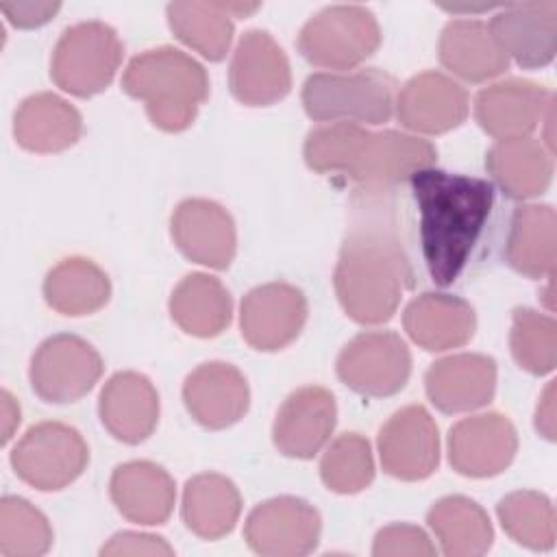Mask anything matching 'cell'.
<instances>
[{"label":"cell","instance_id":"19","mask_svg":"<svg viewBox=\"0 0 557 557\" xmlns=\"http://www.w3.org/2000/svg\"><path fill=\"white\" fill-rule=\"evenodd\" d=\"M335 398L329 389L307 385L281 405L274 420V444L287 457L309 459L331 437L335 426Z\"/></svg>","mask_w":557,"mask_h":557},{"label":"cell","instance_id":"18","mask_svg":"<svg viewBox=\"0 0 557 557\" xmlns=\"http://www.w3.org/2000/svg\"><path fill=\"white\" fill-rule=\"evenodd\" d=\"M172 237L196 263L224 270L235 257V224L224 207L205 198L183 200L172 213Z\"/></svg>","mask_w":557,"mask_h":557},{"label":"cell","instance_id":"37","mask_svg":"<svg viewBox=\"0 0 557 557\" xmlns=\"http://www.w3.org/2000/svg\"><path fill=\"white\" fill-rule=\"evenodd\" d=\"M370 131L350 122H331L307 135L305 161L315 172L344 174L357 163Z\"/></svg>","mask_w":557,"mask_h":557},{"label":"cell","instance_id":"2","mask_svg":"<svg viewBox=\"0 0 557 557\" xmlns=\"http://www.w3.org/2000/svg\"><path fill=\"white\" fill-rule=\"evenodd\" d=\"M409 181L420 209V244L429 274L437 285H450L466 268L490 218L492 185L431 168Z\"/></svg>","mask_w":557,"mask_h":557},{"label":"cell","instance_id":"15","mask_svg":"<svg viewBox=\"0 0 557 557\" xmlns=\"http://www.w3.org/2000/svg\"><path fill=\"white\" fill-rule=\"evenodd\" d=\"M490 30L507 59L522 67H542L557 50V2L507 4L492 17Z\"/></svg>","mask_w":557,"mask_h":557},{"label":"cell","instance_id":"7","mask_svg":"<svg viewBox=\"0 0 557 557\" xmlns=\"http://www.w3.org/2000/svg\"><path fill=\"white\" fill-rule=\"evenodd\" d=\"M89 450L81 433L61 422L30 426L11 453L15 474L44 492L61 490L85 470Z\"/></svg>","mask_w":557,"mask_h":557},{"label":"cell","instance_id":"25","mask_svg":"<svg viewBox=\"0 0 557 557\" xmlns=\"http://www.w3.org/2000/svg\"><path fill=\"white\" fill-rule=\"evenodd\" d=\"M403 324L424 350H448L474 335L476 320L472 307L457 296L422 294L407 305Z\"/></svg>","mask_w":557,"mask_h":557},{"label":"cell","instance_id":"32","mask_svg":"<svg viewBox=\"0 0 557 557\" xmlns=\"http://www.w3.org/2000/svg\"><path fill=\"white\" fill-rule=\"evenodd\" d=\"M170 313L185 333L213 337L231 320V296L218 278L194 272L174 287Z\"/></svg>","mask_w":557,"mask_h":557},{"label":"cell","instance_id":"10","mask_svg":"<svg viewBox=\"0 0 557 557\" xmlns=\"http://www.w3.org/2000/svg\"><path fill=\"white\" fill-rule=\"evenodd\" d=\"M320 513L302 498L278 496L257 505L246 520V540L255 553L296 557L315 548Z\"/></svg>","mask_w":557,"mask_h":557},{"label":"cell","instance_id":"8","mask_svg":"<svg viewBox=\"0 0 557 557\" xmlns=\"http://www.w3.org/2000/svg\"><path fill=\"white\" fill-rule=\"evenodd\" d=\"M411 372V355L400 335L370 331L352 337L337 357V376L357 394L392 396Z\"/></svg>","mask_w":557,"mask_h":557},{"label":"cell","instance_id":"20","mask_svg":"<svg viewBox=\"0 0 557 557\" xmlns=\"http://www.w3.org/2000/svg\"><path fill=\"white\" fill-rule=\"evenodd\" d=\"M396 115L411 131L446 133L466 120L468 96L453 78L440 72H422L400 89Z\"/></svg>","mask_w":557,"mask_h":557},{"label":"cell","instance_id":"26","mask_svg":"<svg viewBox=\"0 0 557 557\" xmlns=\"http://www.w3.org/2000/svg\"><path fill=\"white\" fill-rule=\"evenodd\" d=\"M81 113L50 91L28 96L15 111L13 133L20 146L33 152H59L81 137Z\"/></svg>","mask_w":557,"mask_h":557},{"label":"cell","instance_id":"17","mask_svg":"<svg viewBox=\"0 0 557 557\" xmlns=\"http://www.w3.org/2000/svg\"><path fill=\"white\" fill-rule=\"evenodd\" d=\"M433 163L435 148L426 139L398 131L370 133L348 178L366 189H392Z\"/></svg>","mask_w":557,"mask_h":557},{"label":"cell","instance_id":"40","mask_svg":"<svg viewBox=\"0 0 557 557\" xmlns=\"http://www.w3.org/2000/svg\"><path fill=\"white\" fill-rule=\"evenodd\" d=\"M372 553L376 557H431L435 555V546L431 544L426 533L413 524H389L376 533Z\"/></svg>","mask_w":557,"mask_h":557},{"label":"cell","instance_id":"4","mask_svg":"<svg viewBox=\"0 0 557 557\" xmlns=\"http://www.w3.org/2000/svg\"><path fill=\"white\" fill-rule=\"evenodd\" d=\"M302 104L313 120L383 124L394 109V81L379 70L311 74L302 87Z\"/></svg>","mask_w":557,"mask_h":557},{"label":"cell","instance_id":"5","mask_svg":"<svg viewBox=\"0 0 557 557\" xmlns=\"http://www.w3.org/2000/svg\"><path fill=\"white\" fill-rule=\"evenodd\" d=\"M122 59V41L104 22H81L59 37L50 74L52 81L74 96L87 98L102 91L115 76Z\"/></svg>","mask_w":557,"mask_h":557},{"label":"cell","instance_id":"31","mask_svg":"<svg viewBox=\"0 0 557 557\" xmlns=\"http://www.w3.org/2000/svg\"><path fill=\"white\" fill-rule=\"evenodd\" d=\"M431 531L437 535L444 555L476 557L487 553L494 531L481 505L466 496L440 498L426 516Z\"/></svg>","mask_w":557,"mask_h":557},{"label":"cell","instance_id":"27","mask_svg":"<svg viewBox=\"0 0 557 557\" xmlns=\"http://www.w3.org/2000/svg\"><path fill=\"white\" fill-rule=\"evenodd\" d=\"M440 59L457 76L483 83L507 70L509 59L481 20H453L440 37Z\"/></svg>","mask_w":557,"mask_h":557},{"label":"cell","instance_id":"21","mask_svg":"<svg viewBox=\"0 0 557 557\" xmlns=\"http://www.w3.org/2000/svg\"><path fill=\"white\" fill-rule=\"evenodd\" d=\"M187 411L207 429H226L248 409L250 392L244 374L222 361L198 366L183 385Z\"/></svg>","mask_w":557,"mask_h":557},{"label":"cell","instance_id":"22","mask_svg":"<svg viewBox=\"0 0 557 557\" xmlns=\"http://www.w3.org/2000/svg\"><path fill=\"white\" fill-rule=\"evenodd\" d=\"M431 403L446 413L472 411L487 405L496 389L492 357L463 352L435 361L424 376Z\"/></svg>","mask_w":557,"mask_h":557},{"label":"cell","instance_id":"34","mask_svg":"<svg viewBox=\"0 0 557 557\" xmlns=\"http://www.w3.org/2000/svg\"><path fill=\"white\" fill-rule=\"evenodd\" d=\"M231 2H172L168 22L174 35L209 61H220L233 39Z\"/></svg>","mask_w":557,"mask_h":557},{"label":"cell","instance_id":"3","mask_svg":"<svg viewBox=\"0 0 557 557\" xmlns=\"http://www.w3.org/2000/svg\"><path fill=\"white\" fill-rule=\"evenodd\" d=\"M122 87L146 104L154 126L176 133L194 122L209 94V78L196 59L163 46L131 59Z\"/></svg>","mask_w":557,"mask_h":557},{"label":"cell","instance_id":"33","mask_svg":"<svg viewBox=\"0 0 557 557\" xmlns=\"http://www.w3.org/2000/svg\"><path fill=\"white\" fill-rule=\"evenodd\" d=\"M111 285L107 274L85 257H70L57 263L46 281V302L63 315H87L104 307Z\"/></svg>","mask_w":557,"mask_h":557},{"label":"cell","instance_id":"12","mask_svg":"<svg viewBox=\"0 0 557 557\" xmlns=\"http://www.w3.org/2000/svg\"><path fill=\"white\" fill-rule=\"evenodd\" d=\"M231 91L250 107H263L281 100L289 87V61L283 48L265 30H248L239 39L231 61Z\"/></svg>","mask_w":557,"mask_h":557},{"label":"cell","instance_id":"14","mask_svg":"<svg viewBox=\"0 0 557 557\" xmlns=\"http://www.w3.org/2000/svg\"><path fill=\"white\" fill-rule=\"evenodd\" d=\"M518 448L513 424L496 413H479L457 422L448 435V459L459 474L485 479L503 472Z\"/></svg>","mask_w":557,"mask_h":557},{"label":"cell","instance_id":"44","mask_svg":"<svg viewBox=\"0 0 557 557\" xmlns=\"http://www.w3.org/2000/svg\"><path fill=\"white\" fill-rule=\"evenodd\" d=\"M20 424V407L9 392H2V442H9Z\"/></svg>","mask_w":557,"mask_h":557},{"label":"cell","instance_id":"1","mask_svg":"<svg viewBox=\"0 0 557 557\" xmlns=\"http://www.w3.org/2000/svg\"><path fill=\"white\" fill-rule=\"evenodd\" d=\"M333 278L355 322L381 324L394 315L403 292L413 285V268L392 189L359 187L352 196L350 226Z\"/></svg>","mask_w":557,"mask_h":557},{"label":"cell","instance_id":"13","mask_svg":"<svg viewBox=\"0 0 557 557\" xmlns=\"http://www.w3.org/2000/svg\"><path fill=\"white\" fill-rule=\"evenodd\" d=\"M307 320L302 292L287 283H265L242 300V335L257 350H278L294 342Z\"/></svg>","mask_w":557,"mask_h":557},{"label":"cell","instance_id":"24","mask_svg":"<svg viewBox=\"0 0 557 557\" xmlns=\"http://www.w3.org/2000/svg\"><path fill=\"white\" fill-rule=\"evenodd\" d=\"M174 481L152 461H128L113 470L111 498L131 522L161 524L174 507Z\"/></svg>","mask_w":557,"mask_h":557},{"label":"cell","instance_id":"23","mask_svg":"<svg viewBox=\"0 0 557 557\" xmlns=\"http://www.w3.org/2000/svg\"><path fill=\"white\" fill-rule=\"evenodd\" d=\"M100 420L107 431L126 442H144L159 420V396L139 372L113 374L100 392Z\"/></svg>","mask_w":557,"mask_h":557},{"label":"cell","instance_id":"29","mask_svg":"<svg viewBox=\"0 0 557 557\" xmlns=\"http://www.w3.org/2000/svg\"><path fill=\"white\" fill-rule=\"evenodd\" d=\"M507 261L531 278H550L555 270V211L550 205L520 207L509 226Z\"/></svg>","mask_w":557,"mask_h":557},{"label":"cell","instance_id":"28","mask_svg":"<svg viewBox=\"0 0 557 557\" xmlns=\"http://www.w3.org/2000/svg\"><path fill=\"white\" fill-rule=\"evenodd\" d=\"M553 152L540 139L518 137L496 141L485 165L498 187L511 198H533L542 194L553 178Z\"/></svg>","mask_w":557,"mask_h":557},{"label":"cell","instance_id":"11","mask_svg":"<svg viewBox=\"0 0 557 557\" xmlns=\"http://www.w3.org/2000/svg\"><path fill=\"white\" fill-rule=\"evenodd\" d=\"M383 470L403 481L426 479L440 461V435L433 418L420 405L396 411L379 433Z\"/></svg>","mask_w":557,"mask_h":557},{"label":"cell","instance_id":"9","mask_svg":"<svg viewBox=\"0 0 557 557\" xmlns=\"http://www.w3.org/2000/svg\"><path fill=\"white\" fill-rule=\"evenodd\" d=\"M102 374V359L85 339L61 333L48 337L30 361V385L46 403H74Z\"/></svg>","mask_w":557,"mask_h":557},{"label":"cell","instance_id":"43","mask_svg":"<svg viewBox=\"0 0 557 557\" xmlns=\"http://www.w3.org/2000/svg\"><path fill=\"white\" fill-rule=\"evenodd\" d=\"M535 426L546 440H555V383L550 381L535 411Z\"/></svg>","mask_w":557,"mask_h":557},{"label":"cell","instance_id":"39","mask_svg":"<svg viewBox=\"0 0 557 557\" xmlns=\"http://www.w3.org/2000/svg\"><path fill=\"white\" fill-rule=\"evenodd\" d=\"M509 342L516 361L524 370L546 374L555 368L557 324L550 315L533 309H516Z\"/></svg>","mask_w":557,"mask_h":557},{"label":"cell","instance_id":"35","mask_svg":"<svg viewBox=\"0 0 557 557\" xmlns=\"http://www.w3.org/2000/svg\"><path fill=\"white\" fill-rule=\"evenodd\" d=\"M503 529L522 546L548 550L555 544V509L550 500L531 490L513 492L500 498L496 507Z\"/></svg>","mask_w":557,"mask_h":557},{"label":"cell","instance_id":"16","mask_svg":"<svg viewBox=\"0 0 557 557\" xmlns=\"http://www.w3.org/2000/svg\"><path fill=\"white\" fill-rule=\"evenodd\" d=\"M553 107V96L542 85L509 78L479 91L474 100L476 122L496 139L529 137Z\"/></svg>","mask_w":557,"mask_h":557},{"label":"cell","instance_id":"41","mask_svg":"<svg viewBox=\"0 0 557 557\" xmlns=\"http://www.w3.org/2000/svg\"><path fill=\"white\" fill-rule=\"evenodd\" d=\"M102 555H172V546L157 535L148 533H133L124 531L109 540L107 546L100 550Z\"/></svg>","mask_w":557,"mask_h":557},{"label":"cell","instance_id":"38","mask_svg":"<svg viewBox=\"0 0 557 557\" xmlns=\"http://www.w3.org/2000/svg\"><path fill=\"white\" fill-rule=\"evenodd\" d=\"M322 481L337 494H355L370 485L374 476L372 450L359 433L339 435L322 457Z\"/></svg>","mask_w":557,"mask_h":557},{"label":"cell","instance_id":"6","mask_svg":"<svg viewBox=\"0 0 557 557\" xmlns=\"http://www.w3.org/2000/svg\"><path fill=\"white\" fill-rule=\"evenodd\" d=\"M381 44V30L370 9L333 4L318 11L298 35L300 54L320 67L348 70L368 59Z\"/></svg>","mask_w":557,"mask_h":557},{"label":"cell","instance_id":"36","mask_svg":"<svg viewBox=\"0 0 557 557\" xmlns=\"http://www.w3.org/2000/svg\"><path fill=\"white\" fill-rule=\"evenodd\" d=\"M52 544L46 516L28 500L4 496L0 505V553L4 557H37Z\"/></svg>","mask_w":557,"mask_h":557},{"label":"cell","instance_id":"30","mask_svg":"<svg viewBox=\"0 0 557 557\" xmlns=\"http://www.w3.org/2000/svg\"><path fill=\"white\" fill-rule=\"evenodd\" d=\"M242 511V498L231 479L222 474H198L183 492V520L200 537L218 540L226 535Z\"/></svg>","mask_w":557,"mask_h":557},{"label":"cell","instance_id":"42","mask_svg":"<svg viewBox=\"0 0 557 557\" xmlns=\"http://www.w3.org/2000/svg\"><path fill=\"white\" fill-rule=\"evenodd\" d=\"M0 11L15 26L33 28L46 24L59 11V2H2Z\"/></svg>","mask_w":557,"mask_h":557}]
</instances>
